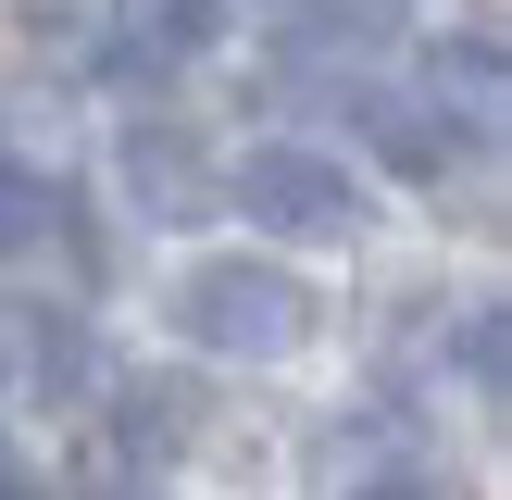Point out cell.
<instances>
[{"mask_svg": "<svg viewBox=\"0 0 512 500\" xmlns=\"http://www.w3.org/2000/svg\"><path fill=\"white\" fill-rule=\"evenodd\" d=\"M313 325H325L313 275L275 250H213L175 288V338H200L213 363H288V350H313Z\"/></svg>", "mask_w": 512, "mask_h": 500, "instance_id": "cell-1", "label": "cell"}, {"mask_svg": "<svg viewBox=\"0 0 512 500\" xmlns=\"http://www.w3.org/2000/svg\"><path fill=\"white\" fill-rule=\"evenodd\" d=\"M225 200H238L263 238H375V188L338 163V150H313V138H263L238 175H225Z\"/></svg>", "mask_w": 512, "mask_h": 500, "instance_id": "cell-2", "label": "cell"}, {"mask_svg": "<svg viewBox=\"0 0 512 500\" xmlns=\"http://www.w3.org/2000/svg\"><path fill=\"white\" fill-rule=\"evenodd\" d=\"M75 388H88V325L0 300V400H75Z\"/></svg>", "mask_w": 512, "mask_h": 500, "instance_id": "cell-3", "label": "cell"}, {"mask_svg": "<svg viewBox=\"0 0 512 500\" xmlns=\"http://www.w3.org/2000/svg\"><path fill=\"white\" fill-rule=\"evenodd\" d=\"M225 38L213 0H113V75H188Z\"/></svg>", "mask_w": 512, "mask_h": 500, "instance_id": "cell-4", "label": "cell"}, {"mask_svg": "<svg viewBox=\"0 0 512 500\" xmlns=\"http://www.w3.org/2000/svg\"><path fill=\"white\" fill-rule=\"evenodd\" d=\"M50 238H75V200L50 188L38 163H0V263H25V250H50Z\"/></svg>", "mask_w": 512, "mask_h": 500, "instance_id": "cell-5", "label": "cell"}, {"mask_svg": "<svg viewBox=\"0 0 512 500\" xmlns=\"http://www.w3.org/2000/svg\"><path fill=\"white\" fill-rule=\"evenodd\" d=\"M125 188H138L150 213H200V163H188V138H175V125H138V138H125Z\"/></svg>", "mask_w": 512, "mask_h": 500, "instance_id": "cell-6", "label": "cell"}, {"mask_svg": "<svg viewBox=\"0 0 512 500\" xmlns=\"http://www.w3.org/2000/svg\"><path fill=\"white\" fill-rule=\"evenodd\" d=\"M350 500H438V475H425V463H388V475H350Z\"/></svg>", "mask_w": 512, "mask_h": 500, "instance_id": "cell-7", "label": "cell"}, {"mask_svg": "<svg viewBox=\"0 0 512 500\" xmlns=\"http://www.w3.org/2000/svg\"><path fill=\"white\" fill-rule=\"evenodd\" d=\"M0 500H50V488H38V475H25V463H0Z\"/></svg>", "mask_w": 512, "mask_h": 500, "instance_id": "cell-8", "label": "cell"}]
</instances>
